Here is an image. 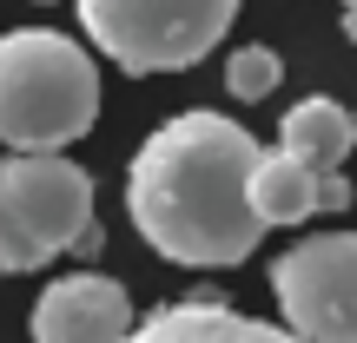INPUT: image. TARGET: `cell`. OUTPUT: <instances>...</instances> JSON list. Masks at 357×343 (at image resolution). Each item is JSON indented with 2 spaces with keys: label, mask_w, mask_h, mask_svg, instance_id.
Listing matches in <instances>:
<instances>
[{
  "label": "cell",
  "mask_w": 357,
  "mask_h": 343,
  "mask_svg": "<svg viewBox=\"0 0 357 343\" xmlns=\"http://www.w3.org/2000/svg\"><path fill=\"white\" fill-rule=\"evenodd\" d=\"M265 145L225 113H172L126 166V212L166 264L225 271L265 238L252 212V172Z\"/></svg>",
  "instance_id": "cell-1"
},
{
  "label": "cell",
  "mask_w": 357,
  "mask_h": 343,
  "mask_svg": "<svg viewBox=\"0 0 357 343\" xmlns=\"http://www.w3.org/2000/svg\"><path fill=\"white\" fill-rule=\"evenodd\" d=\"M86 40L126 73H185L225 40L238 0H73Z\"/></svg>",
  "instance_id": "cell-4"
},
{
  "label": "cell",
  "mask_w": 357,
  "mask_h": 343,
  "mask_svg": "<svg viewBox=\"0 0 357 343\" xmlns=\"http://www.w3.org/2000/svg\"><path fill=\"white\" fill-rule=\"evenodd\" d=\"M337 26H344V40L357 47V7H344V13H337Z\"/></svg>",
  "instance_id": "cell-12"
},
{
  "label": "cell",
  "mask_w": 357,
  "mask_h": 343,
  "mask_svg": "<svg viewBox=\"0 0 357 343\" xmlns=\"http://www.w3.org/2000/svg\"><path fill=\"white\" fill-rule=\"evenodd\" d=\"M126 343H305V337H291L284 324L245 317L218 297H178V304L146 310Z\"/></svg>",
  "instance_id": "cell-7"
},
{
  "label": "cell",
  "mask_w": 357,
  "mask_h": 343,
  "mask_svg": "<svg viewBox=\"0 0 357 343\" xmlns=\"http://www.w3.org/2000/svg\"><path fill=\"white\" fill-rule=\"evenodd\" d=\"M278 79H284V66H278V53H271V47H238V53L225 60V93H231L238 106L271 99Z\"/></svg>",
  "instance_id": "cell-10"
},
{
  "label": "cell",
  "mask_w": 357,
  "mask_h": 343,
  "mask_svg": "<svg viewBox=\"0 0 357 343\" xmlns=\"http://www.w3.org/2000/svg\"><path fill=\"white\" fill-rule=\"evenodd\" d=\"M344 7H357V0H344Z\"/></svg>",
  "instance_id": "cell-14"
},
{
  "label": "cell",
  "mask_w": 357,
  "mask_h": 343,
  "mask_svg": "<svg viewBox=\"0 0 357 343\" xmlns=\"http://www.w3.org/2000/svg\"><path fill=\"white\" fill-rule=\"evenodd\" d=\"M351 205V178L344 172H324V212H344Z\"/></svg>",
  "instance_id": "cell-11"
},
{
  "label": "cell",
  "mask_w": 357,
  "mask_h": 343,
  "mask_svg": "<svg viewBox=\"0 0 357 343\" xmlns=\"http://www.w3.org/2000/svg\"><path fill=\"white\" fill-rule=\"evenodd\" d=\"M252 212L258 225H311L324 212V172H311L305 159H291L284 145H271L252 172Z\"/></svg>",
  "instance_id": "cell-8"
},
{
  "label": "cell",
  "mask_w": 357,
  "mask_h": 343,
  "mask_svg": "<svg viewBox=\"0 0 357 343\" xmlns=\"http://www.w3.org/2000/svg\"><path fill=\"white\" fill-rule=\"evenodd\" d=\"M271 297L305 343H357V231H311L271 257Z\"/></svg>",
  "instance_id": "cell-5"
},
{
  "label": "cell",
  "mask_w": 357,
  "mask_h": 343,
  "mask_svg": "<svg viewBox=\"0 0 357 343\" xmlns=\"http://www.w3.org/2000/svg\"><path fill=\"white\" fill-rule=\"evenodd\" d=\"M132 297L119 278L100 271H73L53 278L33 304V343H126L132 337Z\"/></svg>",
  "instance_id": "cell-6"
},
{
  "label": "cell",
  "mask_w": 357,
  "mask_h": 343,
  "mask_svg": "<svg viewBox=\"0 0 357 343\" xmlns=\"http://www.w3.org/2000/svg\"><path fill=\"white\" fill-rule=\"evenodd\" d=\"M86 231H93V178L66 152L0 159V278L40 271L60 251H79Z\"/></svg>",
  "instance_id": "cell-3"
},
{
  "label": "cell",
  "mask_w": 357,
  "mask_h": 343,
  "mask_svg": "<svg viewBox=\"0 0 357 343\" xmlns=\"http://www.w3.org/2000/svg\"><path fill=\"white\" fill-rule=\"evenodd\" d=\"M40 7H53V0H40Z\"/></svg>",
  "instance_id": "cell-13"
},
{
  "label": "cell",
  "mask_w": 357,
  "mask_h": 343,
  "mask_svg": "<svg viewBox=\"0 0 357 343\" xmlns=\"http://www.w3.org/2000/svg\"><path fill=\"white\" fill-rule=\"evenodd\" d=\"M100 119V66L73 33L20 26L0 33V145L66 152Z\"/></svg>",
  "instance_id": "cell-2"
},
{
  "label": "cell",
  "mask_w": 357,
  "mask_h": 343,
  "mask_svg": "<svg viewBox=\"0 0 357 343\" xmlns=\"http://www.w3.org/2000/svg\"><path fill=\"white\" fill-rule=\"evenodd\" d=\"M278 145L291 159H305L311 172H344V159L357 145V113H344V106L324 99V93H311V99H298L291 113L278 119Z\"/></svg>",
  "instance_id": "cell-9"
}]
</instances>
